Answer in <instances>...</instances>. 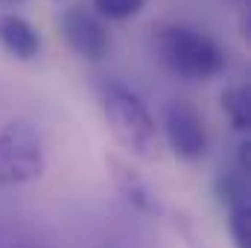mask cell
<instances>
[{
    "mask_svg": "<svg viewBox=\"0 0 251 248\" xmlns=\"http://www.w3.org/2000/svg\"><path fill=\"white\" fill-rule=\"evenodd\" d=\"M102 114L111 128L114 140L137 161H158L161 158V128L155 123L146 102L123 82H105L100 91Z\"/></svg>",
    "mask_w": 251,
    "mask_h": 248,
    "instance_id": "cell-1",
    "label": "cell"
},
{
    "mask_svg": "<svg viewBox=\"0 0 251 248\" xmlns=\"http://www.w3.org/2000/svg\"><path fill=\"white\" fill-rule=\"evenodd\" d=\"M155 53L161 64L187 79V82H207L228 67V53L216 38L204 29L187 24H167L155 32Z\"/></svg>",
    "mask_w": 251,
    "mask_h": 248,
    "instance_id": "cell-2",
    "label": "cell"
},
{
    "mask_svg": "<svg viewBox=\"0 0 251 248\" xmlns=\"http://www.w3.org/2000/svg\"><path fill=\"white\" fill-rule=\"evenodd\" d=\"M47 170L41 134L26 120H12L0 128V187L32 184Z\"/></svg>",
    "mask_w": 251,
    "mask_h": 248,
    "instance_id": "cell-3",
    "label": "cell"
},
{
    "mask_svg": "<svg viewBox=\"0 0 251 248\" xmlns=\"http://www.w3.org/2000/svg\"><path fill=\"white\" fill-rule=\"evenodd\" d=\"M161 140H167L170 152L178 161L196 164L207 155V123L201 111L187 99H173L164 108V123H161Z\"/></svg>",
    "mask_w": 251,
    "mask_h": 248,
    "instance_id": "cell-4",
    "label": "cell"
},
{
    "mask_svg": "<svg viewBox=\"0 0 251 248\" xmlns=\"http://www.w3.org/2000/svg\"><path fill=\"white\" fill-rule=\"evenodd\" d=\"M59 26H62V35L67 41V47L88 59V62H102L111 50V35H108V26L102 24V18L94 12V9H85L79 3L67 6L59 18Z\"/></svg>",
    "mask_w": 251,
    "mask_h": 248,
    "instance_id": "cell-5",
    "label": "cell"
},
{
    "mask_svg": "<svg viewBox=\"0 0 251 248\" xmlns=\"http://www.w3.org/2000/svg\"><path fill=\"white\" fill-rule=\"evenodd\" d=\"M105 164H108V173H111V181L117 187V193L137 213H143V216H158L161 213V201H158L155 190L128 161H123L120 155H108Z\"/></svg>",
    "mask_w": 251,
    "mask_h": 248,
    "instance_id": "cell-6",
    "label": "cell"
},
{
    "mask_svg": "<svg viewBox=\"0 0 251 248\" xmlns=\"http://www.w3.org/2000/svg\"><path fill=\"white\" fill-rule=\"evenodd\" d=\"M0 47L18 62H32L41 53V35L26 18L15 12H3L0 15Z\"/></svg>",
    "mask_w": 251,
    "mask_h": 248,
    "instance_id": "cell-7",
    "label": "cell"
},
{
    "mask_svg": "<svg viewBox=\"0 0 251 248\" xmlns=\"http://www.w3.org/2000/svg\"><path fill=\"white\" fill-rule=\"evenodd\" d=\"M213 193L219 198V204L231 213V210H240V207H251L249 201V175L240 173V170H225L216 175L213 181Z\"/></svg>",
    "mask_w": 251,
    "mask_h": 248,
    "instance_id": "cell-8",
    "label": "cell"
},
{
    "mask_svg": "<svg viewBox=\"0 0 251 248\" xmlns=\"http://www.w3.org/2000/svg\"><path fill=\"white\" fill-rule=\"evenodd\" d=\"M222 111H225V117H228V123L234 131H240V134H246L251 128V94L246 85H231V88H225L222 91Z\"/></svg>",
    "mask_w": 251,
    "mask_h": 248,
    "instance_id": "cell-9",
    "label": "cell"
},
{
    "mask_svg": "<svg viewBox=\"0 0 251 248\" xmlns=\"http://www.w3.org/2000/svg\"><path fill=\"white\" fill-rule=\"evenodd\" d=\"M91 6H94V12H97L100 18H108V21H128V18H134V15L146 6V0H91Z\"/></svg>",
    "mask_w": 251,
    "mask_h": 248,
    "instance_id": "cell-10",
    "label": "cell"
},
{
    "mask_svg": "<svg viewBox=\"0 0 251 248\" xmlns=\"http://www.w3.org/2000/svg\"><path fill=\"white\" fill-rule=\"evenodd\" d=\"M228 234L234 240V248H251V207L228 213Z\"/></svg>",
    "mask_w": 251,
    "mask_h": 248,
    "instance_id": "cell-11",
    "label": "cell"
},
{
    "mask_svg": "<svg viewBox=\"0 0 251 248\" xmlns=\"http://www.w3.org/2000/svg\"><path fill=\"white\" fill-rule=\"evenodd\" d=\"M181 231H184V237H187V248H204V246H201V240L193 234V228H190L184 219H181Z\"/></svg>",
    "mask_w": 251,
    "mask_h": 248,
    "instance_id": "cell-12",
    "label": "cell"
},
{
    "mask_svg": "<svg viewBox=\"0 0 251 248\" xmlns=\"http://www.w3.org/2000/svg\"><path fill=\"white\" fill-rule=\"evenodd\" d=\"M9 248H41V246H35L32 240H18V243H12Z\"/></svg>",
    "mask_w": 251,
    "mask_h": 248,
    "instance_id": "cell-13",
    "label": "cell"
},
{
    "mask_svg": "<svg viewBox=\"0 0 251 248\" xmlns=\"http://www.w3.org/2000/svg\"><path fill=\"white\" fill-rule=\"evenodd\" d=\"M0 3H9V6H18V3H24V0H0Z\"/></svg>",
    "mask_w": 251,
    "mask_h": 248,
    "instance_id": "cell-14",
    "label": "cell"
},
{
    "mask_svg": "<svg viewBox=\"0 0 251 248\" xmlns=\"http://www.w3.org/2000/svg\"><path fill=\"white\" fill-rule=\"evenodd\" d=\"M0 248H3V246H0Z\"/></svg>",
    "mask_w": 251,
    "mask_h": 248,
    "instance_id": "cell-15",
    "label": "cell"
}]
</instances>
